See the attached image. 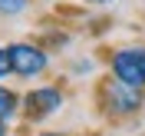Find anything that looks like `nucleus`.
<instances>
[{"label":"nucleus","mask_w":145,"mask_h":136,"mask_svg":"<svg viewBox=\"0 0 145 136\" xmlns=\"http://www.w3.org/2000/svg\"><path fill=\"white\" fill-rule=\"evenodd\" d=\"M112 73H116L119 83L142 90V86H145V46L116 50V53H112Z\"/></svg>","instance_id":"1"},{"label":"nucleus","mask_w":145,"mask_h":136,"mask_svg":"<svg viewBox=\"0 0 145 136\" xmlns=\"http://www.w3.org/2000/svg\"><path fill=\"white\" fill-rule=\"evenodd\" d=\"M7 53H10V66L17 76H36V73L46 70V50H40L33 43H10Z\"/></svg>","instance_id":"2"},{"label":"nucleus","mask_w":145,"mask_h":136,"mask_svg":"<svg viewBox=\"0 0 145 136\" xmlns=\"http://www.w3.org/2000/svg\"><path fill=\"white\" fill-rule=\"evenodd\" d=\"M102 93H106V106L112 109V113H132V109L142 106V93L135 90V86H125V83H119V80H109L106 86H102Z\"/></svg>","instance_id":"3"},{"label":"nucleus","mask_w":145,"mask_h":136,"mask_svg":"<svg viewBox=\"0 0 145 136\" xmlns=\"http://www.w3.org/2000/svg\"><path fill=\"white\" fill-rule=\"evenodd\" d=\"M63 106V93L53 90V86H43V90H33L27 96V113L33 119H43L50 116V113H56V109Z\"/></svg>","instance_id":"4"},{"label":"nucleus","mask_w":145,"mask_h":136,"mask_svg":"<svg viewBox=\"0 0 145 136\" xmlns=\"http://www.w3.org/2000/svg\"><path fill=\"white\" fill-rule=\"evenodd\" d=\"M13 113H17V96L7 86H0V116H13Z\"/></svg>","instance_id":"5"},{"label":"nucleus","mask_w":145,"mask_h":136,"mask_svg":"<svg viewBox=\"0 0 145 136\" xmlns=\"http://www.w3.org/2000/svg\"><path fill=\"white\" fill-rule=\"evenodd\" d=\"M27 7V0H0V13H20Z\"/></svg>","instance_id":"6"},{"label":"nucleus","mask_w":145,"mask_h":136,"mask_svg":"<svg viewBox=\"0 0 145 136\" xmlns=\"http://www.w3.org/2000/svg\"><path fill=\"white\" fill-rule=\"evenodd\" d=\"M7 73H13V66H10V53L0 50V76H7Z\"/></svg>","instance_id":"7"},{"label":"nucleus","mask_w":145,"mask_h":136,"mask_svg":"<svg viewBox=\"0 0 145 136\" xmlns=\"http://www.w3.org/2000/svg\"><path fill=\"white\" fill-rule=\"evenodd\" d=\"M0 136H7V123H3V116H0Z\"/></svg>","instance_id":"8"},{"label":"nucleus","mask_w":145,"mask_h":136,"mask_svg":"<svg viewBox=\"0 0 145 136\" xmlns=\"http://www.w3.org/2000/svg\"><path fill=\"white\" fill-rule=\"evenodd\" d=\"M92 3H112V0H92Z\"/></svg>","instance_id":"9"},{"label":"nucleus","mask_w":145,"mask_h":136,"mask_svg":"<svg viewBox=\"0 0 145 136\" xmlns=\"http://www.w3.org/2000/svg\"><path fill=\"white\" fill-rule=\"evenodd\" d=\"M40 136H59V133H40Z\"/></svg>","instance_id":"10"}]
</instances>
